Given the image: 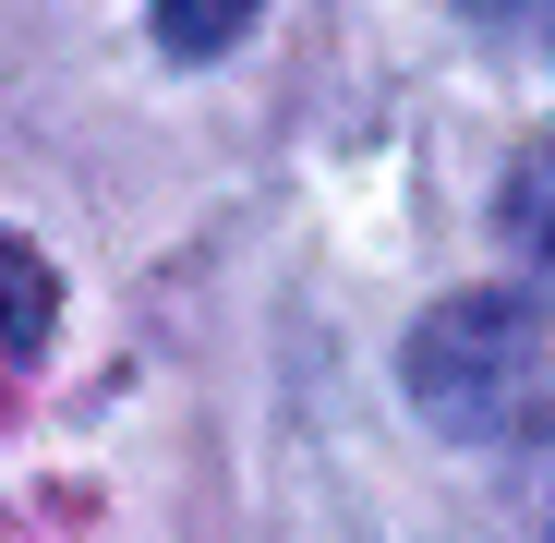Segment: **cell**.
I'll return each mask as SVG.
<instances>
[{"label":"cell","mask_w":555,"mask_h":543,"mask_svg":"<svg viewBox=\"0 0 555 543\" xmlns=\"http://www.w3.org/2000/svg\"><path fill=\"white\" fill-rule=\"evenodd\" d=\"M543 362H555V326L543 302L519 290H459L411 326V399L447 423V435H519L531 399H543Z\"/></svg>","instance_id":"1"},{"label":"cell","mask_w":555,"mask_h":543,"mask_svg":"<svg viewBox=\"0 0 555 543\" xmlns=\"http://www.w3.org/2000/svg\"><path fill=\"white\" fill-rule=\"evenodd\" d=\"M49 314H61V279L25 242H0V362H37L49 350Z\"/></svg>","instance_id":"2"},{"label":"cell","mask_w":555,"mask_h":543,"mask_svg":"<svg viewBox=\"0 0 555 543\" xmlns=\"http://www.w3.org/2000/svg\"><path fill=\"white\" fill-rule=\"evenodd\" d=\"M507 242H519L531 266H555V133L507 169Z\"/></svg>","instance_id":"3"},{"label":"cell","mask_w":555,"mask_h":543,"mask_svg":"<svg viewBox=\"0 0 555 543\" xmlns=\"http://www.w3.org/2000/svg\"><path fill=\"white\" fill-rule=\"evenodd\" d=\"M254 25V0H157V37L181 49V61H206V49H230Z\"/></svg>","instance_id":"4"},{"label":"cell","mask_w":555,"mask_h":543,"mask_svg":"<svg viewBox=\"0 0 555 543\" xmlns=\"http://www.w3.org/2000/svg\"><path fill=\"white\" fill-rule=\"evenodd\" d=\"M495 49H555V0H459Z\"/></svg>","instance_id":"5"}]
</instances>
